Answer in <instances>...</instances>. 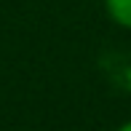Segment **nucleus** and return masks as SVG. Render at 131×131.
I'll return each instance as SVG.
<instances>
[{
    "instance_id": "f257e3e1",
    "label": "nucleus",
    "mask_w": 131,
    "mask_h": 131,
    "mask_svg": "<svg viewBox=\"0 0 131 131\" xmlns=\"http://www.w3.org/2000/svg\"><path fill=\"white\" fill-rule=\"evenodd\" d=\"M104 11L118 27L131 29V0H102Z\"/></svg>"
},
{
    "instance_id": "f03ea898",
    "label": "nucleus",
    "mask_w": 131,
    "mask_h": 131,
    "mask_svg": "<svg viewBox=\"0 0 131 131\" xmlns=\"http://www.w3.org/2000/svg\"><path fill=\"white\" fill-rule=\"evenodd\" d=\"M115 131H131V121H126V123H121Z\"/></svg>"
}]
</instances>
